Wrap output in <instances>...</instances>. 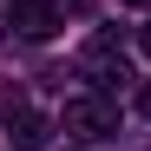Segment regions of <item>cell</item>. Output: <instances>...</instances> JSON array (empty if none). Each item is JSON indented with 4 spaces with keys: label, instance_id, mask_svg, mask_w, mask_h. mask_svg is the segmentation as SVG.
Returning <instances> with one entry per match:
<instances>
[{
    "label": "cell",
    "instance_id": "6da1fadb",
    "mask_svg": "<svg viewBox=\"0 0 151 151\" xmlns=\"http://www.w3.org/2000/svg\"><path fill=\"white\" fill-rule=\"evenodd\" d=\"M66 132L72 138H118V105L105 92H86V99H66Z\"/></svg>",
    "mask_w": 151,
    "mask_h": 151
},
{
    "label": "cell",
    "instance_id": "7a4b0ae2",
    "mask_svg": "<svg viewBox=\"0 0 151 151\" xmlns=\"http://www.w3.org/2000/svg\"><path fill=\"white\" fill-rule=\"evenodd\" d=\"M79 79H92L99 92H112V86L132 79V66H125V53H118L112 33H92V40H86V53H79Z\"/></svg>",
    "mask_w": 151,
    "mask_h": 151
},
{
    "label": "cell",
    "instance_id": "3957f363",
    "mask_svg": "<svg viewBox=\"0 0 151 151\" xmlns=\"http://www.w3.org/2000/svg\"><path fill=\"white\" fill-rule=\"evenodd\" d=\"M59 27H66V13L46 7V0H13L7 7V33H20V40H53Z\"/></svg>",
    "mask_w": 151,
    "mask_h": 151
},
{
    "label": "cell",
    "instance_id": "277c9868",
    "mask_svg": "<svg viewBox=\"0 0 151 151\" xmlns=\"http://www.w3.org/2000/svg\"><path fill=\"white\" fill-rule=\"evenodd\" d=\"M46 138H53V125H46L40 112H27V118H20V151H46Z\"/></svg>",
    "mask_w": 151,
    "mask_h": 151
},
{
    "label": "cell",
    "instance_id": "5b68a950",
    "mask_svg": "<svg viewBox=\"0 0 151 151\" xmlns=\"http://www.w3.org/2000/svg\"><path fill=\"white\" fill-rule=\"evenodd\" d=\"M0 118H27V92L20 86H0Z\"/></svg>",
    "mask_w": 151,
    "mask_h": 151
},
{
    "label": "cell",
    "instance_id": "8992f818",
    "mask_svg": "<svg viewBox=\"0 0 151 151\" xmlns=\"http://www.w3.org/2000/svg\"><path fill=\"white\" fill-rule=\"evenodd\" d=\"M138 112H145V118H151V79H145V92H138Z\"/></svg>",
    "mask_w": 151,
    "mask_h": 151
},
{
    "label": "cell",
    "instance_id": "52a82bcc",
    "mask_svg": "<svg viewBox=\"0 0 151 151\" xmlns=\"http://www.w3.org/2000/svg\"><path fill=\"white\" fill-rule=\"evenodd\" d=\"M138 46H145V53H151V27H138Z\"/></svg>",
    "mask_w": 151,
    "mask_h": 151
},
{
    "label": "cell",
    "instance_id": "ba28073f",
    "mask_svg": "<svg viewBox=\"0 0 151 151\" xmlns=\"http://www.w3.org/2000/svg\"><path fill=\"white\" fill-rule=\"evenodd\" d=\"M125 7H151V0H125Z\"/></svg>",
    "mask_w": 151,
    "mask_h": 151
}]
</instances>
